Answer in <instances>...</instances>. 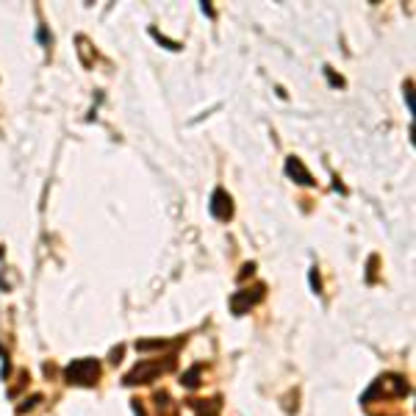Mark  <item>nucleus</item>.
I'll return each instance as SVG.
<instances>
[{
    "label": "nucleus",
    "mask_w": 416,
    "mask_h": 416,
    "mask_svg": "<svg viewBox=\"0 0 416 416\" xmlns=\"http://www.w3.org/2000/svg\"><path fill=\"white\" fill-rule=\"evenodd\" d=\"M286 172H289L291 178H300V184H305V186L314 184V181H311V172H308V170L303 167V161H300V158H294V156L289 158V164H286Z\"/></svg>",
    "instance_id": "nucleus-4"
},
{
    "label": "nucleus",
    "mask_w": 416,
    "mask_h": 416,
    "mask_svg": "<svg viewBox=\"0 0 416 416\" xmlns=\"http://www.w3.org/2000/svg\"><path fill=\"white\" fill-rule=\"evenodd\" d=\"M211 214L217 217V220H228L233 214V206H231V194L228 191H222V189H217L214 191V197H211Z\"/></svg>",
    "instance_id": "nucleus-3"
},
{
    "label": "nucleus",
    "mask_w": 416,
    "mask_h": 416,
    "mask_svg": "<svg viewBox=\"0 0 416 416\" xmlns=\"http://www.w3.org/2000/svg\"><path fill=\"white\" fill-rule=\"evenodd\" d=\"M261 297H264V286H256V289H253V294H247V291H236V294L231 297L233 314H236V317H241V314L247 311V305H256Z\"/></svg>",
    "instance_id": "nucleus-2"
},
{
    "label": "nucleus",
    "mask_w": 416,
    "mask_h": 416,
    "mask_svg": "<svg viewBox=\"0 0 416 416\" xmlns=\"http://www.w3.org/2000/svg\"><path fill=\"white\" fill-rule=\"evenodd\" d=\"M158 372H161L158 364H141V367H137V370L125 377V383H147V377H153Z\"/></svg>",
    "instance_id": "nucleus-5"
},
{
    "label": "nucleus",
    "mask_w": 416,
    "mask_h": 416,
    "mask_svg": "<svg viewBox=\"0 0 416 416\" xmlns=\"http://www.w3.org/2000/svg\"><path fill=\"white\" fill-rule=\"evenodd\" d=\"M64 377H67L70 383H75V386H94L97 377H100V364H97L94 358L73 361V364L67 367V372H64Z\"/></svg>",
    "instance_id": "nucleus-1"
}]
</instances>
